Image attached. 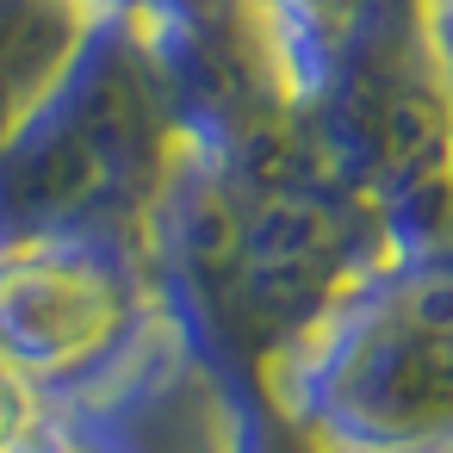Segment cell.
<instances>
[{
    "label": "cell",
    "instance_id": "cell-2",
    "mask_svg": "<svg viewBox=\"0 0 453 453\" xmlns=\"http://www.w3.org/2000/svg\"><path fill=\"white\" fill-rule=\"evenodd\" d=\"M32 428V391L13 366V354H0V447H13Z\"/></svg>",
    "mask_w": 453,
    "mask_h": 453
},
{
    "label": "cell",
    "instance_id": "cell-1",
    "mask_svg": "<svg viewBox=\"0 0 453 453\" xmlns=\"http://www.w3.org/2000/svg\"><path fill=\"white\" fill-rule=\"evenodd\" d=\"M125 292L106 261H75L69 249L19 255L0 267V354L26 366H75L112 342Z\"/></svg>",
    "mask_w": 453,
    "mask_h": 453
}]
</instances>
